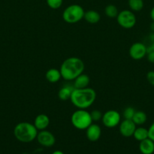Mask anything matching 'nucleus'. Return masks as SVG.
Returning <instances> with one entry per match:
<instances>
[{
	"mask_svg": "<svg viewBox=\"0 0 154 154\" xmlns=\"http://www.w3.org/2000/svg\"><path fill=\"white\" fill-rule=\"evenodd\" d=\"M85 10L81 5L72 4L67 6L62 14L63 20L67 23L73 24L79 22L84 18Z\"/></svg>",
	"mask_w": 154,
	"mask_h": 154,
	"instance_id": "obj_5",
	"label": "nucleus"
},
{
	"mask_svg": "<svg viewBox=\"0 0 154 154\" xmlns=\"http://www.w3.org/2000/svg\"><path fill=\"white\" fill-rule=\"evenodd\" d=\"M49 123L50 119L48 116L45 114H40L36 117L33 124L38 131H42L46 129L49 126Z\"/></svg>",
	"mask_w": 154,
	"mask_h": 154,
	"instance_id": "obj_12",
	"label": "nucleus"
},
{
	"mask_svg": "<svg viewBox=\"0 0 154 154\" xmlns=\"http://www.w3.org/2000/svg\"><path fill=\"white\" fill-rule=\"evenodd\" d=\"M71 123L75 129L85 130L93 121L90 112L86 109H77L71 115Z\"/></svg>",
	"mask_w": 154,
	"mask_h": 154,
	"instance_id": "obj_4",
	"label": "nucleus"
},
{
	"mask_svg": "<svg viewBox=\"0 0 154 154\" xmlns=\"http://www.w3.org/2000/svg\"><path fill=\"white\" fill-rule=\"evenodd\" d=\"M84 19L90 24H96L101 20V15L95 10H88L85 11Z\"/></svg>",
	"mask_w": 154,
	"mask_h": 154,
	"instance_id": "obj_17",
	"label": "nucleus"
},
{
	"mask_svg": "<svg viewBox=\"0 0 154 154\" xmlns=\"http://www.w3.org/2000/svg\"><path fill=\"white\" fill-rule=\"evenodd\" d=\"M47 5L51 9H58L59 8L61 7L63 4V0H46Z\"/></svg>",
	"mask_w": 154,
	"mask_h": 154,
	"instance_id": "obj_23",
	"label": "nucleus"
},
{
	"mask_svg": "<svg viewBox=\"0 0 154 154\" xmlns=\"http://www.w3.org/2000/svg\"><path fill=\"white\" fill-rule=\"evenodd\" d=\"M38 129L34 124L28 122L18 123L14 129V135L17 140L23 143H30L37 137Z\"/></svg>",
	"mask_w": 154,
	"mask_h": 154,
	"instance_id": "obj_3",
	"label": "nucleus"
},
{
	"mask_svg": "<svg viewBox=\"0 0 154 154\" xmlns=\"http://www.w3.org/2000/svg\"><path fill=\"white\" fill-rule=\"evenodd\" d=\"M133 137L134 138V139L138 141H143L148 138V129L144 127H141V126L136 127L134 134H133Z\"/></svg>",
	"mask_w": 154,
	"mask_h": 154,
	"instance_id": "obj_18",
	"label": "nucleus"
},
{
	"mask_svg": "<svg viewBox=\"0 0 154 154\" xmlns=\"http://www.w3.org/2000/svg\"><path fill=\"white\" fill-rule=\"evenodd\" d=\"M128 7L132 11H140L143 9V0H128Z\"/></svg>",
	"mask_w": 154,
	"mask_h": 154,
	"instance_id": "obj_20",
	"label": "nucleus"
},
{
	"mask_svg": "<svg viewBox=\"0 0 154 154\" xmlns=\"http://www.w3.org/2000/svg\"><path fill=\"white\" fill-rule=\"evenodd\" d=\"M101 120L105 127L111 129L119 126L121 122V115L116 110H109L103 114Z\"/></svg>",
	"mask_w": 154,
	"mask_h": 154,
	"instance_id": "obj_7",
	"label": "nucleus"
},
{
	"mask_svg": "<svg viewBox=\"0 0 154 154\" xmlns=\"http://www.w3.org/2000/svg\"><path fill=\"white\" fill-rule=\"evenodd\" d=\"M119 12L117 7L112 4L106 6L105 9H104V13H105L106 16L108 17L109 18H116Z\"/></svg>",
	"mask_w": 154,
	"mask_h": 154,
	"instance_id": "obj_21",
	"label": "nucleus"
},
{
	"mask_svg": "<svg viewBox=\"0 0 154 154\" xmlns=\"http://www.w3.org/2000/svg\"><path fill=\"white\" fill-rule=\"evenodd\" d=\"M90 114L93 122H98L102 119L103 114L99 110H93L91 112H90Z\"/></svg>",
	"mask_w": 154,
	"mask_h": 154,
	"instance_id": "obj_24",
	"label": "nucleus"
},
{
	"mask_svg": "<svg viewBox=\"0 0 154 154\" xmlns=\"http://www.w3.org/2000/svg\"><path fill=\"white\" fill-rule=\"evenodd\" d=\"M45 78L48 82L52 84L57 83V81H60V78H62L60 69H54V68L48 69L45 73Z\"/></svg>",
	"mask_w": 154,
	"mask_h": 154,
	"instance_id": "obj_16",
	"label": "nucleus"
},
{
	"mask_svg": "<svg viewBox=\"0 0 154 154\" xmlns=\"http://www.w3.org/2000/svg\"><path fill=\"white\" fill-rule=\"evenodd\" d=\"M136 127V124L132 121V120L124 119L123 121L119 123V132L123 137L129 138L133 136Z\"/></svg>",
	"mask_w": 154,
	"mask_h": 154,
	"instance_id": "obj_10",
	"label": "nucleus"
},
{
	"mask_svg": "<svg viewBox=\"0 0 154 154\" xmlns=\"http://www.w3.org/2000/svg\"><path fill=\"white\" fill-rule=\"evenodd\" d=\"M147 120V116L146 113L142 111H136L132 118V121L136 124V126H141L144 124Z\"/></svg>",
	"mask_w": 154,
	"mask_h": 154,
	"instance_id": "obj_19",
	"label": "nucleus"
},
{
	"mask_svg": "<svg viewBox=\"0 0 154 154\" xmlns=\"http://www.w3.org/2000/svg\"><path fill=\"white\" fill-rule=\"evenodd\" d=\"M118 24L124 29H131L135 26L137 19L134 12L131 10H122L116 17Z\"/></svg>",
	"mask_w": 154,
	"mask_h": 154,
	"instance_id": "obj_6",
	"label": "nucleus"
},
{
	"mask_svg": "<svg viewBox=\"0 0 154 154\" xmlns=\"http://www.w3.org/2000/svg\"><path fill=\"white\" fill-rule=\"evenodd\" d=\"M146 57H147L148 61L150 62V63H154V50L147 48Z\"/></svg>",
	"mask_w": 154,
	"mask_h": 154,
	"instance_id": "obj_26",
	"label": "nucleus"
},
{
	"mask_svg": "<svg viewBox=\"0 0 154 154\" xmlns=\"http://www.w3.org/2000/svg\"><path fill=\"white\" fill-rule=\"evenodd\" d=\"M74 89H75V87H74L73 84L72 85H69V84L63 85L58 91L59 99L62 101H66L70 99L71 95H72Z\"/></svg>",
	"mask_w": 154,
	"mask_h": 154,
	"instance_id": "obj_15",
	"label": "nucleus"
},
{
	"mask_svg": "<svg viewBox=\"0 0 154 154\" xmlns=\"http://www.w3.org/2000/svg\"><path fill=\"white\" fill-rule=\"evenodd\" d=\"M149 38H150V41H151V45H149V47H147V48H149V49L154 50V33H152V34L150 35V37H149Z\"/></svg>",
	"mask_w": 154,
	"mask_h": 154,
	"instance_id": "obj_28",
	"label": "nucleus"
},
{
	"mask_svg": "<svg viewBox=\"0 0 154 154\" xmlns=\"http://www.w3.org/2000/svg\"><path fill=\"white\" fill-rule=\"evenodd\" d=\"M52 154H64L63 152H62L61 150H55L52 153Z\"/></svg>",
	"mask_w": 154,
	"mask_h": 154,
	"instance_id": "obj_30",
	"label": "nucleus"
},
{
	"mask_svg": "<svg viewBox=\"0 0 154 154\" xmlns=\"http://www.w3.org/2000/svg\"><path fill=\"white\" fill-rule=\"evenodd\" d=\"M135 109L132 107H127L123 111V117L126 120H132L135 113Z\"/></svg>",
	"mask_w": 154,
	"mask_h": 154,
	"instance_id": "obj_22",
	"label": "nucleus"
},
{
	"mask_svg": "<svg viewBox=\"0 0 154 154\" xmlns=\"http://www.w3.org/2000/svg\"><path fill=\"white\" fill-rule=\"evenodd\" d=\"M146 80L150 85L154 86V71H149L147 72Z\"/></svg>",
	"mask_w": 154,
	"mask_h": 154,
	"instance_id": "obj_25",
	"label": "nucleus"
},
{
	"mask_svg": "<svg viewBox=\"0 0 154 154\" xmlns=\"http://www.w3.org/2000/svg\"><path fill=\"white\" fill-rule=\"evenodd\" d=\"M150 28H151V29H152V31L154 32V22L153 21H152V23L150 24Z\"/></svg>",
	"mask_w": 154,
	"mask_h": 154,
	"instance_id": "obj_31",
	"label": "nucleus"
},
{
	"mask_svg": "<svg viewBox=\"0 0 154 154\" xmlns=\"http://www.w3.org/2000/svg\"><path fill=\"white\" fill-rule=\"evenodd\" d=\"M148 138L154 141V122L148 129Z\"/></svg>",
	"mask_w": 154,
	"mask_h": 154,
	"instance_id": "obj_27",
	"label": "nucleus"
},
{
	"mask_svg": "<svg viewBox=\"0 0 154 154\" xmlns=\"http://www.w3.org/2000/svg\"><path fill=\"white\" fill-rule=\"evenodd\" d=\"M97 93L94 89L86 87L83 89H74L70 97L72 105L77 109H87L91 106L96 100Z\"/></svg>",
	"mask_w": 154,
	"mask_h": 154,
	"instance_id": "obj_2",
	"label": "nucleus"
},
{
	"mask_svg": "<svg viewBox=\"0 0 154 154\" xmlns=\"http://www.w3.org/2000/svg\"><path fill=\"white\" fill-rule=\"evenodd\" d=\"M73 86L75 89H83L88 87L90 83V78L86 74H81L73 80Z\"/></svg>",
	"mask_w": 154,
	"mask_h": 154,
	"instance_id": "obj_14",
	"label": "nucleus"
},
{
	"mask_svg": "<svg viewBox=\"0 0 154 154\" xmlns=\"http://www.w3.org/2000/svg\"><path fill=\"white\" fill-rule=\"evenodd\" d=\"M36 139L39 144L45 147H52L56 141L54 135L46 129L38 132Z\"/></svg>",
	"mask_w": 154,
	"mask_h": 154,
	"instance_id": "obj_9",
	"label": "nucleus"
},
{
	"mask_svg": "<svg viewBox=\"0 0 154 154\" xmlns=\"http://www.w3.org/2000/svg\"><path fill=\"white\" fill-rule=\"evenodd\" d=\"M85 63L78 57H69L62 63L60 68L61 77L66 81H73L79 75L83 73Z\"/></svg>",
	"mask_w": 154,
	"mask_h": 154,
	"instance_id": "obj_1",
	"label": "nucleus"
},
{
	"mask_svg": "<svg viewBox=\"0 0 154 154\" xmlns=\"http://www.w3.org/2000/svg\"><path fill=\"white\" fill-rule=\"evenodd\" d=\"M149 15H150L151 20H152L154 22V6L152 7V8L151 9L150 14H149Z\"/></svg>",
	"mask_w": 154,
	"mask_h": 154,
	"instance_id": "obj_29",
	"label": "nucleus"
},
{
	"mask_svg": "<svg viewBox=\"0 0 154 154\" xmlns=\"http://www.w3.org/2000/svg\"><path fill=\"white\" fill-rule=\"evenodd\" d=\"M139 150L142 154H152L154 153V141L149 138L140 141Z\"/></svg>",
	"mask_w": 154,
	"mask_h": 154,
	"instance_id": "obj_13",
	"label": "nucleus"
},
{
	"mask_svg": "<svg viewBox=\"0 0 154 154\" xmlns=\"http://www.w3.org/2000/svg\"><path fill=\"white\" fill-rule=\"evenodd\" d=\"M129 56L134 60H140L146 56L147 47L142 42H135L130 47Z\"/></svg>",
	"mask_w": 154,
	"mask_h": 154,
	"instance_id": "obj_8",
	"label": "nucleus"
},
{
	"mask_svg": "<svg viewBox=\"0 0 154 154\" xmlns=\"http://www.w3.org/2000/svg\"><path fill=\"white\" fill-rule=\"evenodd\" d=\"M86 130V137L90 141L95 142L99 140L101 136V128L99 125L91 123Z\"/></svg>",
	"mask_w": 154,
	"mask_h": 154,
	"instance_id": "obj_11",
	"label": "nucleus"
}]
</instances>
